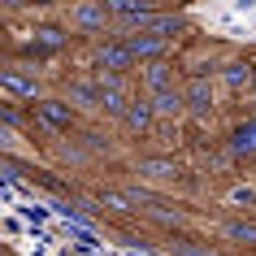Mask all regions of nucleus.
Masks as SVG:
<instances>
[{
    "label": "nucleus",
    "instance_id": "obj_1",
    "mask_svg": "<svg viewBox=\"0 0 256 256\" xmlns=\"http://www.w3.org/2000/svg\"><path fill=\"white\" fill-rule=\"evenodd\" d=\"M44 70H35L30 61H9V66L0 70V92H4V100L9 104H22V100H48L44 96Z\"/></svg>",
    "mask_w": 256,
    "mask_h": 256
},
{
    "label": "nucleus",
    "instance_id": "obj_2",
    "mask_svg": "<svg viewBox=\"0 0 256 256\" xmlns=\"http://www.w3.org/2000/svg\"><path fill=\"white\" fill-rule=\"evenodd\" d=\"M66 26L70 35L78 40H104L113 35V14H108V0H82V4H70L66 9Z\"/></svg>",
    "mask_w": 256,
    "mask_h": 256
},
{
    "label": "nucleus",
    "instance_id": "obj_3",
    "mask_svg": "<svg viewBox=\"0 0 256 256\" xmlns=\"http://www.w3.org/2000/svg\"><path fill=\"white\" fill-rule=\"evenodd\" d=\"M130 70H135V56L126 48V35H104V40L96 44V74H113V78H130Z\"/></svg>",
    "mask_w": 256,
    "mask_h": 256
},
{
    "label": "nucleus",
    "instance_id": "obj_4",
    "mask_svg": "<svg viewBox=\"0 0 256 256\" xmlns=\"http://www.w3.org/2000/svg\"><path fill=\"white\" fill-rule=\"evenodd\" d=\"M126 35V48H130V56H135V66H148V61H161V56H170V48H174V40H165L156 26H144V30H122Z\"/></svg>",
    "mask_w": 256,
    "mask_h": 256
},
{
    "label": "nucleus",
    "instance_id": "obj_5",
    "mask_svg": "<svg viewBox=\"0 0 256 256\" xmlns=\"http://www.w3.org/2000/svg\"><path fill=\"white\" fill-rule=\"evenodd\" d=\"M35 118H40V126L48 135H70V130L78 126V108L70 104L66 96H48V100L35 104Z\"/></svg>",
    "mask_w": 256,
    "mask_h": 256
},
{
    "label": "nucleus",
    "instance_id": "obj_6",
    "mask_svg": "<svg viewBox=\"0 0 256 256\" xmlns=\"http://www.w3.org/2000/svg\"><path fill=\"white\" fill-rule=\"evenodd\" d=\"M174 87H178L174 56H161V61L139 66V92H144V96H161V92H174Z\"/></svg>",
    "mask_w": 256,
    "mask_h": 256
},
{
    "label": "nucleus",
    "instance_id": "obj_7",
    "mask_svg": "<svg viewBox=\"0 0 256 256\" xmlns=\"http://www.w3.org/2000/svg\"><path fill=\"white\" fill-rule=\"evenodd\" d=\"M226 156H230L234 165H252V161H256V113L230 126V135H226Z\"/></svg>",
    "mask_w": 256,
    "mask_h": 256
},
{
    "label": "nucleus",
    "instance_id": "obj_8",
    "mask_svg": "<svg viewBox=\"0 0 256 256\" xmlns=\"http://www.w3.org/2000/svg\"><path fill=\"white\" fill-rule=\"evenodd\" d=\"M135 174H139V182H152V187H174L182 178V165L174 156H139Z\"/></svg>",
    "mask_w": 256,
    "mask_h": 256
},
{
    "label": "nucleus",
    "instance_id": "obj_9",
    "mask_svg": "<svg viewBox=\"0 0 256 256\" xmlns=\"http://www.w3.org/2000/svg\"><path fill=\"white\" fill-rule=\"evenodd\" d=\"M70 40H74V35H66L61 26H40V30H35V40L22 44V52H26V56H30V66H35V61H48V56L66 52Z\"/></svg>",
    "mask_w": 256,
    "mask_h": 256
},
{
    "label": "nucleus",
    "instance_id": "obj_10",
    "mask_svg": "<svg viewBox=\"0 0 256 256\" xmlns=\"http://www.w3.org/2000/svg\"><path fill=\"white\" fill-rule=\"evenodd\" d=\"M66 100L74 108H87V113H100V100H104V87L96 74H74L66 82Z\"/></svg>",
    "mask_w": 256,
    "mask_h": 256
},
{
    "label": "nucleus",
    "instance_id": "obj_11",
    "mask_svg": "<svg viewBox=\"0 0 256 256\" xmlns=\"http://www.w3.org/2000/svg\"><path fill=\"white\" fill-rule=\"evenodd\" d=\"M182 96H187V113L191 118H208L217 108V82L213 78H187L182 82Z\"/></svg>",
    "mask_w": 256,
    "mask_h": 256
},
{
    "label": "nucleus",
    "instance_id": "obj_12",
    "mask_svg": "<svg viewBox=\"0 0 256 256\" xmlns=\"http://www.w3.org/2000/svg\"><path fill=\"white\" fill-rule=\"evenodd\" d=\"M217 82L226 87V92H252L256 87V61H243V56H234V61H226L222 66V74H217Z\"/></svg>",
    "mask_w": 256,
    "mask_h": 256
},
{
    "label": "nucleus",
    "instance_id": "obj_13",
    "mask_svg": "<svg viewBox=\"0 0 256 256\" xmlns=\"http://www.w3.org/2000/svg\"><path fill=\"white\" fill-rule=\"evenodd\" d=\"M152 126H156L152 100H148V96H135L130 108H126V118H122V130H130V135H152Z\"/></svg>",
    "mask_w": 256,
    "mask_h": 256
},
{
    "label": "nucleus",
    "instance_id": "obj_14",
    "mask_svg": "<svg viewBox=\"0 0 256 256\" xmlns=\"http://www.w3.org/2000/svg\"><path fill=\"white\" fill-rule=\"evenodd\" d=\"M108 14L113 18H122V22H135V30H144V26H152L156 22V9L152 4H130V0H108Z\"/></svg>",
    "mask_w": 256,
    "mask_h": 256
},
{
    "label": "nucleus",
    "instance_id": "obj_15",
    "mask_svg": "<svg viewBox=\"0 0 256 256\" xmlns=\"http://www.w3.org/2000/svg\"><path fill=\"white\" fill-rule=\"evenodd\" d=\"M152 100V113H156V122H178L182 113H187V96H182V87H174V92H161V96H148Z\"/></svg>",
    "mask_w": 256,
    "mask_h": 256
},
{
    "label": "nucleus",
    "instance_id": "obj_16",
    "mask_svg": "<svg viewBox=\"0 0 256 256\" xmlns=\"http://www.w3.org/2000/svg\"><path fill=\"white\" fill-rule=\"evenodd\" d=\"M226 208H234V217H252L256 213V178L234 182V187L226 191Z\"/></svg>",
    "mask_w": 256,
    "mask_h": 256
},
{
    "label": "nucleus",
    "instance_id": "obj_17",
    "mask_svg": "<svg viewBox=\"0 0 256 256\" xmlns=\"http://www.w3.org/2000/svg\"><path fill=\"white\" fill-rule=\"evenodd\" d=\"M230 243H239V248H256V217H230L226 226H222Z\"/></svg>",
    "mask_w": 256,
    "mask_h": 256
},
{
    "label": "nucleus",
    "instance_id": "obj_18",
    "mask_svg": "<svg viewBox=\"0 0 256 256\" xmlns=\"http://www.w3.org/2000/svg\"><path fill=\"white\" fill-rule=\"evenodd\" d=\"M96 204L100 208H113V213H135V200L126 196V187H100L96 191Z\"/></svg>",
    "mask_w": 256,
    "mask_h": 256
},
{
    "label": "nucleus",
    "instance_id": "obj_19",
    "mask_svg": "<svg viewBox=\"0 0 256 256\" xmlns=\"http://www.w3.org/2000/svg\"><path fill=\"white\" fill-rule=\"evenodd\" d=\"M170 243H174V256H213V248H204L187 234H170Z\"/></svg>",
    "mask_w": 256,
    "mask_h": 256
},
{
    "label": "nucleus",
    "instance_id": "obj_20",
    "mask_svg": "<svg viewBox=\"0 0 256 256\" xmlns=\"http://www.w3.org/2000/svg\"><path fill=\"white\" fill-rule=\"evenodd\" d=\"M152 26L161 30L165 40H174V30H182V26H187V18H182V14H161L156 22H152Z\"/></svg>",
    "mask_w": 256,
    "mask_h": 256
},
{
    "label": "nucleus",
    "instance_id": "obj_21",
    "mask_svg": "<svg viewBox=\"0 0 256 256\" xmlns=\"http://www.w3.org/2000/svg\"><path fill=\"white\" fill-rule=\"evenodd\" d=\"M0 126H4V130H18V126H22V113H18V104H9V100L0 104Z\"/></svg>",
    "mask_w": 256,
    "mask_h": 256
},
{
    "label": "nucleus",
    "instance_id": "obj_22",
    "mask_svg": "<svg viewBox=\"0 0 256 256\" xmlns=\"http://www.w3.org/2000/svg\"><path fill=\"white\" fill-rule=\"evenodd\" d=\"M14 208L26 217V222H48V208H44V204H14Z\"/></svg>",
    "mask_w": 256,
    "mask_h": 256
},
{
    "label": "nucleus",
    "instance_id": "obj_23",
    "mask_svg": "<svg viewBox=\"0 0 256 256\" xmlns=\"http://www.w3.org/2000/svg\"><path fill=\"white\" fill-rule=\"evenodd\" d=\"M252 178H256V161H252Z\"/></svg>",
    "mask_w": 256,
    "mask_h": 256
}]
</instances>
